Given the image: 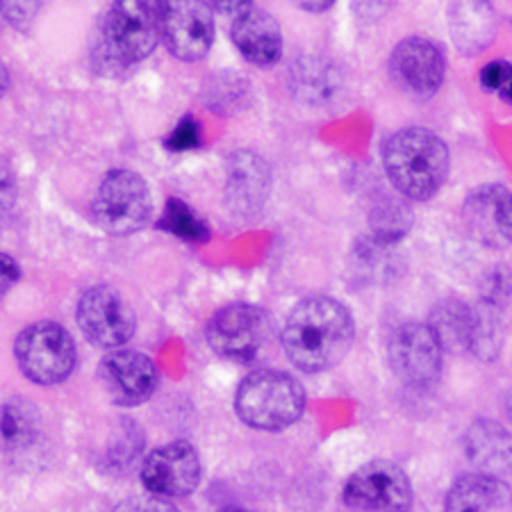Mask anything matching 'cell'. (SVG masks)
I'll return each instance as SVG.
<instances>
[{"mask_svg": "<svg viewBox=\"0 0 512 512\" xmlns=\"http://www.w3.org/2000/svg\"><path fill=\"white\" fill-rule=\"evenodd\" d=\"M353 337L355 324L349 308L330 296H312L289 312L283 328V349L294 367L319 374L340 365Z\"/></svg>", "mask_w": 512, "mask_h": 512, "instance_id": "obj_1", "label": "cell"}, {"mask_svg": "<svg viewBox=\"0 0 512 512\" xmlns=\"http://www.w3.org/2000/svg\"><path fill=\"white\" fill-rule=\"evenodd\" d=\"M164 3L121 0L103 16L94 60L103 73H121L155 51L162 39Z\"/></svg>", "mask_w": 512, "mask_h": 512, "instance_id": "obj_2", "label": "cell"}, {"mask_svg": "<svg viewBox=\"0 0 512 512\" xmlns=\"http://www.w3.org/2000/svg\"><path fill=\"white\" fill-rule=\"evenodd\" d=\"M383 164L392 185L415 201H428L449 173V148L426 128H403L383 144Z\"/></svg>", "mask_w": 512, "mask_h": 512, "instance_id": "obj_3", "label": "cell"}, {"mask_svg": "<svg viewBox=\"0 0 512 512\" xmlns=\"http://www.w3.org/2000/svg\"><path fill=\"white\" fill-rule=\"evenodd\" d=\"M305 410L303 385L278 369H255L235 394V412L246 426L278 433L294 426Z\"/></svg>", "mask_w": 512, "mask_h": 512, "instance_id": "obj_4", "label": "cell"}, {"mask_svg": "<svg viewBox=\"0 0 512 512\" xmlns=\"http://www.w3.org/2000/svg\"><path fill=\"white\" fill-rule=\"evenodd\" d=\"M153 201L139 173L114 169L98 185L94 196V219L107 235L126 237L139 233L151 219Z\"/></svg>", "mask_w": 512, "mask_h": 512, "instance_id": "obj_5", "label": "cell"}, {"mask_svg": "<svg viewBox=\"0 0 512 512\" xmlns=\"http://www.w3.org/2000/svg\"><path fill=\"white\" fill-rule=\"evenodd\" d=\"M16 362L23 374L37 385H57L76 369V344L69 330L53 321H39L16 337Z\"/></svg>", "mask_w": 512, "mask_h": 512, "instance_id": "obj_6", "label": "cell"}, {"mask_svg": "<svg viewBox=\"0 0 512 512\" xmlns=\"http://www.w3.org/2000/svg\"><path fill=\"white\" fill-rule=\"evenodd\" d=\"M344 503L353 512H408L412 506L410 478L394 462L371 460L349 476Z\"/></svg>", "mask_w": 512, "mask_h": 512, "instance_id": "obj_7", "label": "cell"}, {"mask_svg": "<svg viewBox=\"0 0 512 512\" xmlns=\"http://www.w3.org/2000/svg\"><path fill=\"white\" fill-rule=\"evenodd\" d=\"M267 312L249 303H230L214 312L205 337L214 351L224 358L249 362L258 358L269 337Z\"/></svg>", "mask_w": 512, "mask_h": 512, "instance_id": "obj_8", "label": "cell"}, {"mask_svg": "<svg viewBox=\"0 0 512 512\" xmlns=\"http://www.w3.org/2000/svg\"><path fill=\"white\" fill-rule=\"evenodd\" d=\"M442 346L428 324L408 321L387 344V358L396 378L410 387H433L442 374Z\"/></svg>", "mask_w": 512, "mask_h": 512, "instance_id": "obj_9", "label": "cell"}, {"mask_svg": "<svg viewBox=\"0 0 512 512\" xmlns=\"http://www.w3.org/2000/svg\"><path fill=\"white\" fill-rule=\"evenodd\" d=\"M78 326L92 344L117 349L135 335L137 317L119 289L98 285L82 294L78 303Z\"/></svg>", "mask_w": 512, "mask_h": 512, "instance_id": "obj_10", "label": "cell"}, {"mask_svg": "<svg viewBox=\"0 0 512 512\" xmlns=\"http://www.w3.org/2000/svg\"><path fill=\"white\" fill-rule=\"evenodd\" d=\"M201 458L185 440L164 444L148 453L142 465V481L146 490L162 499L189 497L201 483Z\"/></svg>", "mask_w": 512, "mask_h": 512, "instance_id": "obj_11", "label": "cell"}, {"mask_svg": "<svg viewBox=\"0 0 512 512\" xmlns=\"http://www.w3.org/2000/svg\"><path fill=\"white\" fill-rule=\"evenodd\" d=\"M162 39L173 57L196 62L208 55L214 41L212 7L196 0H173L164 3Z\"/></svg>", "mask_w": 512, "mask_h": 512, "instance_id": "obj_12", "label": "cell"}, {"mask_svg": "<svg viewBox=\"0 0 512 512\" xmlns=\"http://www.w3.org/2000/svg\"><path fill=\"white\" fill-rule=\"evenodd\" d=\"M158 381L155 362L139 351H112L101 362V383L117 406H142L153 396Z\"/></svg>", "mask_w": 512, "mask_h": 512, "instance_id": "obj_13", "label": "cell"}, {"mask_svg": "<svg viewBox=\"0 0 512 512\" xmlns=\"http://www.w3.org/2000/svg\"><path fill=\"white\" fill-rule=\"evenodd\" d=\"M444 71H447V64H444L440 46L421 37L403 39L390 57L394 82L403 92L417 98H431L442 87Z\"/></svg>", "mask_w": 512, "mask_h": 512, "instance_id": "obj_14", "label": "cell"}, {"mask_svg": "<svg viewBox=\"0 0 512 512\" xmlns=\"http://www.w3.org/2000/svg\"><path fill=\"white\" fill-rule=\"evenodd\" d=\"M271 189L269 164L253 151H237L228 162L226 198L237 217H253Z\"/></svg>", "mask_w": 512, "mask_h": 512, "instance_id": "obj_15", "label": "cell"}, {"mask_svg": "<svg viewBox=\"0 0 512 512\" xmlns=\"http://www.w3.org/2000/svg\"><path fill=\"white\" fill-rule=\"evenodd\" d=\"M233 41L246 60L271 66L283 57V32L267 10L251 5L233 21Z\"/></svg>", "mask_w": 512, "mask_h": 512, "instance_id": "obj_16", "label": "cell"}, {"mask_svg": "<svg viewBox=\"0 0 512 512\" xmlns=\"http://www.w3.org/2000/svg\"><path fill=\"white\" fill-rule=\"evenodd\" d=\"M465 453L478 474L512 476V433L499 421H474L465 433Z\"/></svg>", "mask_w": 512, "mask_h": 512, "instance_id": "obj_17", "label": "cell"}, {"mask_svg": "<svg viewBox=\"0 0 512 512\" xmlns=\"http://www.w3.org/2000/svg\"><path fill=\"white\" fill-rule=\"evenodd\" d=\"M444 512H512V490L503 478L460 476L451 485Z\"/></svg>", "mask_w": 512, "mask_h": 512, "instance_id": "obj_18", "label": "cell"}, {"mask_svg": "<svg viewBox=\"0 0 512 512\" xmlns=\"http://www.w3.org/2000/svg\"><path fill=\"white\" fill-rule=\"evenodd\" d=\"M465 214L485 235L512 244V194L501 185H485L467 198Z\"/></svg>", "mask_w": 512, "mask_h": 512, "instance_id": "obj_19", "label": "cell"}, {"mask_svg": "<svg viewBox=\"0 0 512 512\" xmlns=\"http://www.w3.org/2000/svg\"><path fill=\"white\" fill-rule=\"evenodd\" d=\"M428 328L433 330L442 351L469 353L472 351L474 308L458 299H444L433 308Z\"/></svg>", "mask_w": 512, "mask_h": 512, "instance_id": "obj_20", "label": "cell"}, {"mask_svg": "<svg viewBox=\"0 0 512 512\" xmlns=\"http://www.w3.org/2000/svg\"><path fill=\"white\" fill-rule=\"evenodd\" d=\"M453 41L462 53L481 51L494 35V14L487 5L465 3L451 7Z\"/></svg>", "mask_w": 512, "mask_h": 512, "instance_id": "obj_21", "label": "cell"}, {"mask_svg": "<svg viewBox=\"0 0 512 512\" xmlns=\"http://www.w3.org/2000/svg\"><path fill=\"white\" fill-rule=\"evenodd\" d=\"M474 308V330H472V351L478 360L492 362L499 358L503 340H506V321L503 308L487 301H478Z\"/></svg>", "mask_w": 512, "mask_h": 512, "instance_id": "obj_22", "label": "cell"}, {"mask_svg": "<svg viewBox=\"0 0 512 512\" xmlns=\"http://www.w3.org/2000/svg\"><path fill=\"white\" fill-rule=\"evenodd\" d=\"M160 228L180 237L183 242H208L210 239L208 224L180 198H169L164 205Z\"/></svg>", "mask_w": 512, "mask_h": 512, "instance_id": "obj_23", "label": "cell"}, {"mask_svg": "<svg viewBox=\"0 0 512 512\" xmlns=\"http://www.w3.org/2000/svg\"><path fill=\"white\" fill-rule=\"evenodd\" d=\"M412 226V212L399 201H387L371 212V230L383 244H394L406 237Z\"/></svg>", "mask_w": 512, "mask_h": 512, "instance_id": "obj_24", "label": "cell"}, {"mask_svg": "<svg viewBox=\"0 0 512 512\" xmlns=\"http://www.w3.org/2000/svg\"><path fill=\"white\" fill-rule=\"evenodd\" d=\"M35 417L32 412L21 403H7L3 410V444L7 451L26 447L32 442V435H35Z\"/></svg>", "mask_w": 512, "mask_h": 512, "instance_id": "obj_25", "label": "cell"}, {"mask_svg": "<svg viewBox=\"0 0 512 512\" xmlns=\"http://www.w3.org/2000/svg\"><path fill=\"white\" fill-rule=\"evenodd\" d=\"M296 80H299V92L301 96H308L312 103L319 98H328L335 87V76L326 64L317 62V78H312V71L308 62H303V69L296 71Z\"/></svg>", "mask_w": 512, "mask_h": 512, "instance_id": "obj_26", "label": "cell"}, {"mask_svg": "<svg viewBox=\"0 0 512 512\" xmlns=\"http://www.w3.org/2000/svg\"><path fill=\"white\" fill-rule=\"evenodd\" d=\"M167 148L171 151H192V148L201 146V126L194 117H185L178 121V126L171 130V135L167 137Z\"/></svg>", "mask_w": 512, "mask_h": 512, "instance_id": "obj_27", "label": "cell"}, {"mask_svg": "<svg viewBox=\"0 0 512 512\" xmlns=\"http://www.w3.org/2000/svg\"><path fill=\"white\" fill-rule=\"evenodd\" d=\"M512 296V274L508 269H494L483 283V296L481 299L487 303H494L503 308Z\"/></svg>", "mask_w": 512, "mask_h": 512, "instance_id": "obj_28", "label": "cell"}, {"mask_svg": "<svg viewBox=\"0 0 512 512\" xmlns=\"http://www.w3.org/2000/svg\"><path fill=\"white\" fill-rule=\"evenodd\" d=\"M478 78H481L483 89H487V92H497L501 96L503 89L512 82V64L506 60L487 62Z\"/></svg>", "mask_w": 512, "mask_h": 512, "instance_id": "obj_29", "label": "cell"}, {"mask_svg": "<svg viewBox=\"0 0 512 512\" xmlns=\"http://www.w3.org/2000/svg\"><path fill=\"white\" fill-rule=\"evenodd\" d=\"M112 512H178L169 499L155 497V494H135L123 499Z\"/></svg>", "mask_w": 512, "mask_h": 512, "instance_id": "obj_30", "label": "cell"}, {"mask_svg": "<svg viewBox=\"0 0 512 512\" xmlns=\"http://www.w3.org/2000/svg\"><path fill=\"white\" fill-rule=\"evenodd\" d=\"M0 267H3V294H7L16 280L21 278V269H19V264L14 262L12 255H7V253L3 255V260H0Z\"/></svg>", "mask_w": 512, "mask_h": 512, "instance_id": "obj_31", "label": "cell"}, {"mask_svg": "<svg viewBox=\"0 0 512 512\" xmlns=\"http://www.w3.org/2000/svg\"><path fill=\"white\" fill-rule=\"evenodd\" d=\"M301 7H305V10H310V12H324V10H330V7H333V3H328V0H324V3H321V5H303L301 3Z\"/></svg>", "mask_w": 512, "mask_h": 512, "instance_id": "obj_32", "label": "cell"}, {"mask_svg": "<svg viewBox=\"0 0 512 512\" xmlns=\"http://www.w3.org/2000/svg\"><path fill=\"white\" fill-rule=\"evenodd\" d=\"M501 98H503V101H506V103H512V82H510V85H508L506 89H503Z\"/></svg>", "mask_w": 512, "mask_h": 512, "instance_id": "obj_33", "label": "cell"}, {"mask_svg": "<svg viewBox=\"0 0 512 512\" xmlns=\"http://www.w3.org/2000/svg\"><path fill=\"white\" fill-rule=\"evenodd\" d=\"M506 412H508V419L512 421V392L508 394V401H506Z\"/></svg>", "mask_w": 512, "mask_h": 512, "instance_id": "obj_34", "label": "cell"}, {"mask_svg": "<svg viewBox=\"0 0 512 512\" xmlns=\"http://www.w3.org/2000/svg\"><path fill=\"white\" fill-rule=\"evenodd\" d=\"M219 512H249V510H244V508H239V506H228V508H221Z\"/></svg>", "mask_w": 512, "mask_h": 512, "instance_id": "obj_35", "label": "cell"}]
</instances>
